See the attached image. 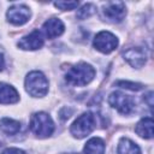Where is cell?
<instances>
[{"mask_svg": "<svg viewBox=\"0 0 154 154\" xmlns=\"http://www.w3.org/2000/svg\"><path fill=\"white\" fill-rule=\"evenodd\" d=\"M94 76H95V70L90 64L78 63L67 70L65 75V79L70 85L84 87L93 81Z\"/></svg>", "mask_w": 154, "mask_h": 154, "instance_id": "obj_1", "label": "cell"}, {"mask_svg": "<svg viewBox=\"0 0 154 154\" xmlns=\"http://www.w3.org/2000/svg\"><path fill=\"white\" fill-rule=\"evenodd\" d=\"M25 89L34 97H42L48 91V81L40 71H31L25 77Z\"/></svg>", "mask_w": 154, "mask_h": 154, "instance_id": "obj_2", "label": "cell"}, {"mask_svg": "<svg viewBox=\"0 0 154 154\" xmlns=\"http://www.w3.org/2000/svg\"><path fill=\"white\" fill-rule=\"evenodd\" d=\"M30 130L38 137L45 138L53 134L54 123L52 118L45 112L34 113L30 118Z\"/></svg>", "mask_w": 154, "mask_h": 154, "instance_id": "obj_3", "label": "cell"}, {"mask_svg": "<svg viewBox=\"0 0 154 154\" xmlns=\"http://www.w3.org/2000/svg\"><path fill=\"white\" fill-rule=\"evenodd\" d=\"M96 126V117L91 112H85L79 116L71 125L70 131L76 138H84Z\"/></svg>", "mask_w": 154, "mask_h": 154, "instance_id": "obj_4", "label": "cell"}, {"mask_svg": "<svg viewBox=\"0 0 154 154\" xmlns=\"http://www.w3.org/2000/svg\"><path fill=\"white\" fill-rule=\"evenodd\" d=\"M126 14L125 4L122 1H111L102 7V17L109 23H119Z\"/></svg>", "mask_w": 154, "mask_h": 154, "instance_id": "obj_5", "label": "cell"}, {"mask_svg": "<svg viewBox=\"0 0 154 154\" xmlns=\"http://www.w3.org/2000/svg\"><path fill=\"white\" fill-rule=\"evenodd\" d=\"M109 105L122 114H129L134 109V99L122 91H113L108 96Z\"/></svg>", "mask_w": 154, "mask_h": 154, "instance_id": "obj_6", "label": "cell"}, {"mask_svg": "<svg viewBox=\"0 0 154 154\" xmlns=\"http://www.w3.org/2000/svg\"><path fill=\"white\" fill-rule=\"evenodd\" d=\"M94 47L105 54H108L111 52H113L117 46H118V38L109 31H100L93 42Z\"/></svg>", "mask_w": 154, "mask_h": 154, "instance_id": "obj_7", "label": "cell"}, {"mask_svg": "<svg viewBox=\"0 0 154 154\" xmlns=\"http://www.w3.org/2000/svg\"><path fill=\"white\" fill-rule=\"evenodd\" d=\"M31 12L29 10V7H26L25 5H13L7 10L6 17L7 20L14 25H23L25 24L29 19H30Z\"/></svg>", "mask_w": 154, "mask_h": 154, "instance_id": "obj_8", "label": "cell"}, {"mask_svg": "<svg viewBox=\"0 0 154 154\" xmlns=\"http://www.w3.org/2000/svg\"><path fill=\"white\" fill-rule=\"evenodd\" d=\"M43 46V36L41 31L34 30L29 35L22 37L18 41V47L24 51H35Z\"/></svg>", "mask_w": 154, "mask_h": 154, "instance_id": "obj_9", "label": "cell"}, {"mask_svg": "<svg viewBox=\"0 0 154 154\" xmlns=\"http://www.w3.org/2000/svg\"><path fill=\"white\" fill-rule=\"evenodd\" d=\"M123 57L132 67H136V69L142 67L147 60L146 52L140 47H132V48L126 49L123 53Z\"/></svg>", "mask_w": 154, "mask_h": 154, "instance_id": "obj_10", "label": "cell"}, {"mask_svg": "<svg viewBox=\"0 0 154 154\" xmlns=\"http://www.w3.org/2000/svg\"><path fill=\"white\" fill-rule=\"evenodd\" d=\"M64 29H65L64 23L58 18H51L46 20L42 26V30L48 38H55L60 36L64 32Z\"/></svg>", "mask_w": 154, "mask_h": 154, "instance_id": "obj_11", "label": "cell"}, {"mask_svg": "<svg viewBox=\"0 0 154 154\" xmlns=\"http://www.w3.org/2000/svg\"><path fill=\"white\" fill-rule=\"evenodd\" d=\"M19 100V94L12 85L7 83H0V103L10 105L16 103Z\"/></svg>", "mask_w": 154, "mask_h": 154, "instance_id": "obj_12", "label": "cell"}, {"mask_svg": "<svg viewBox=\"0 0 154 154\" xmlns=\"http://www.w3.org/2000/svg\"><path fill=\"white\" fill-rule=\"evenodd\" d=\"M135 131L138 136L143 138H152L153 137V119L150 117H146L141 119L137 123Z\"/></svg>", "mask_w": 154, "mask_h": 154, "instance_id": "obj_13", "label": "cell"}, {"mask_svg": "<svg viewBox=\"0 0 154 154\" xmlns=\"http://www.w3.org/2000/svg\"><path fill=\"white\" fill-rule=\"evenodd\" d=\"M117 154H141V149L130 138L122 137L117 147Z\"/></svg>", "mask_w": 154, "mask_h": 154, "instance_id": "obj_14", "label": "cell"}, {"mask_svg": "<svg viewBox=\"0 0 154 154\" xmlns=\"http://www.w3.org/2000/svg\"><path fill=\"white\" fill-rule=\"evenodd\" d=\"M83 152L84 154H103L105 142L100 137H93L85 143Z\"/></svg>", "mask_w": 154, "mask_h": 154, "instance_id": "obj_15", "label": "cell"}, {"mask_svg": "<svg viewBox=\"0 0 154 154\" xmlns=\"http://www.w3.org/2000/svg\"><path fill=\"white\" fill-rule=\"evenodd\" d=\"M0 129L2 132L7 135H16L20 130V123L11 119V118H1L0 119Z\"/></svg>", "mask_w": 154, "mask_h": 154, "instance_id": "obj_16", "label": "cell"}, {"mask_svg": "<svg viewBox=\"0 0 154 154\" xmlns=\"http://www.w3.org/2000/svg\"><path fill=\"white\" fill-rule=\"evenodd\" d=\"M96 12V6L94 4H85L77 11V18L79 19H87L91 17Z\"/></svg>", "mask_w": 154, "mask_h": 154, "instance_id": "obj_17", "label": "cell"}, {"mask_svg": "<svg viewBox=\"0 0 154 154\" xmlns=\"http://www.w3.org/2000/svg\"><path fill=\"white\" fill-rule=\"evenodd\" d=\"M117 87H120V88H125V89H129V90H141L143 88V85L141 83H135V82H129V81H118L114 83Z\"/></svg>", "mask_w": 154, "mask_h": 154, "instance_id": "obj_18", "label": "cell"}, {"mask_svg": "<svg viewBox=\"0 0 154 154\" xmlns=\"http://www.w3.org/2000/svg\"><path fill=\"white\" fill-rule=\"evenodd\" d=\"M54 6L59 10L69 11V10H75L78 6V1H57L54 2Z\"/></svg>", "mask_w": 154, "mask_h": 154, "instance_id": "obj_19", "label": "cell"}, {"mask_svg": "<svg viewBox=\"0 0 154 154\" xmlns=\"http://www.w3.org/2000/svg\"><path fill=\"white\" fill-rule=\"evenodd\" d=\"M1 154H26L24 150L19 149V148H14V147H11V148H6Z\"/></svg>", "mask_w": 154, "mask_h": 154, "instance_id": "obj_20", "label": "cell"}, {"mask_svg": "<svg viewBox=\"0 0 154 154\" xmlns=\"http://www.w3.org/2000/svg\"><path fill=\"white\" fill-rule=\"evenodd\" d=\"M144 99L148 101V106L152 108V106H153V101H152V99H153V93H152V91H149L147 95H144Z\"/></svg>", "mask_w": 154, "mask_h": 154, "instance_id": "obj_21", "label": "cell"}, {"mask_svg": "<svg viewBox=\"0 0 154 154\" xmlns=\"http://www.w3.org/2000/svg\"><path fill=\"white\" fill-rule=\"evenodd\" d=\"M4 66H5V60H4V55L0 53V71L4 69Z\"/></svg>", "mask_w": 154, "mask_h": 154, "instance_id": "obj_22", "label": "cell"}, {"mask_svg": "<svg viewBox=\"0 0 154 154\" xmlns=\"http://www.w3.org/2000/svg\"><path fill=\"white\" fill-rule=\"evenodd\" d=\"M4 146H5V142H4V138L0 136V154H1V149L4 148Z\"/></svg>", "mask_w": 154, "mask_h": 154, "instance_id": "obj_23", "label": "cell"}]
</instances>
